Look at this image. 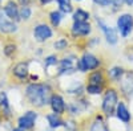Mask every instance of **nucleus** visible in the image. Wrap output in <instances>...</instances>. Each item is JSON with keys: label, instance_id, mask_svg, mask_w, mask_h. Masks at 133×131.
I'll use <instances>...</instances> for the list:
<instances>
[{"label": "nucleus", "instance_id": "nucleus-5", "mask_svg": "<svg viewBox=\"0 0 133 131\" xmlns=\"http://www.w3.org/2000/svg\"><path fill=\"white\" fill-rule=\"evenodd\" d=\"M98 64H100V61L95 56L87 53L81 58V69L83 70H92V69H96L98 66Z\"/></svg>", "mask_w": 133, "mask_h": 131}, {"label": "nucleus", "instance_id": "nucleus-17", "mask_svg": "<svg viewBox=\"0 0 133 131\" xmlns=\"http://www.w3.org/2000/svg\"><path fill=\"white\" fill-rule=\"evenodd\" d=\"M49 17H51V23L55 27H57L60 24V21H61V13L59 12V11H53V12H51Z\"/></svg>", "mask_w": 133, "mask_h": 131}, {"label": "nucleus", "instance_id": "nucleus-30", "mask_svg": "<svg viewBox=\"0 0 133 131\" xmlns=\"http://www.w3.org/2000/svg\"><path fill=\"white\" fill-rule=\"evenodd\" d=\"M123 2H124L125 4H128V5H132V4H133V0H123Z\"/></svg>", "mask_w": 133, "mask_h": 131}, {"label": "nucleus", "instance_id": "nucleus-19", "mask_svg": "<svg viewBox=\"0 0 133 131\" xmlns=\"http://www.w3.org/2000/svg\"><path fill=\"white\" fill-rule=\"evenodd\" d=\"M48 122L51 123L52 127H59V126H61V121H60L59 117H56V114L48 115Z\"/></svg>", "mask_w": 133, "mask_h": 131}, {"label": "nucleus", "instance_id": "nucleus-22", "mask_svg": "<svg viewBox=\"0 0 133 131\" xmlns=\"http://www.w3.org/2000/svg\"><path fill=\"white\" fill-rule=\"evenodd\" d=\"M0 106H3V107H8V102H7V97L4 93H0Z\"/></svg>", "mask_w": 133, "mask_h": 131}, {"label": "nucleus", "instance_id": "nucleus-29", "mask_svg": "<svg viewBox=\"0 0 133 131\" xmlns=\"http://www.w3.org/2000/svg\"><path fill=\"white\" fill-rule=\"evenodd\" d=\"M28 2H29V0H19V3H20V4H23V5H27Z\"/></svg>", "mask_w": 133, "mask_h": 131}, {"label": "nucleus", "instance_id": "nucleus-13", "mask_svg": "<svg viewBox=\"0 0 133 131\" xmlns=\"http://www.w3.org/2000/svg\"><path fill=\"white\" fill-rule=\"evenodd\" d=\"M117 117L121 119V121H124V122H128L129 119H130V115L127 110V107L124 106V103H120L117 106Z\"/></svg>", "mask_w": 133, "mask_h": 131}, {"label": "nucleus", "instance_id": "nucleus-27", "mask_svg": "<svg viewBox=\"0 0 133 131\" xmlns=\"http://www.w3.org/2000/svg\"><path fill=\"white\" fill-rule=\"evenodd\" d=\"M47 64H48V65L56 64V58H55V57H48V58H47Z\"/></svg>", "mask_w": 133, "mask_h": 131}, {"label": "nucleus", "instance_id": "nucleus-21", "mask_svg": "<svg viewBox=\"0 0 133 131\" xmlns=\"http://www.w3.org/2000/svg\"><path fill=\"white\" fill-rule=\"evenodd\" d=\"M87 90H88V93H91V94H98L100 91H101V86L100 85H89Z\"/></svg>", "mask_w": 133, "mask_h": 131}, {"label": "nucleus", "instance_id": "nucleus-10", "mask_svg": "<svg viewBox=\"0 0 133 131\" xmlns=\"http://www.w3.org/2000/svg\"><path fill=\"white\" fill-rule=\"evenodd\" d=\"M97 24L101 27V29H103V32L105 33V37H107V40H108V42H110V44H115L116 41H117V35H116V32L110 28V27H108L104 21H101V20H97Z\"/></svg>", "mask_w": 133, "mask_h": 131}, {"label": "nucleus", "instance_id": "nucleus-7", "mask_svg": "<svg viewBox=\"0 0 133 131\" xmlns=\"http://www.w3.org/2000/svg\"><path fill=\"white\" fill-rule=\"evenodd\" d=\"M33 35H35V37H36L37 41H45L47 38H49L52 36V30L45 24H41V25H37L35 28Z\"/></svg>", "mask_w": 133, "mask_h": 131}, {"label": "nucleus", "instance_id": "nucleus-12", "mask_svg": "<svg viewBox=\"0 0 133 131\" xmlns=\"http://www.w3.org/2000/svg\"><path fill=\"white\" fill-rule=\"evenodd\" d=\"M14 74L19 78H25L28 75V65L24 64V62L17 64L15 66V69H14Z\"/></svg>", "mask_w": 133, "mask_h": 131}, {"label": "nucleus", "instance_id": "nucleus-24", "mask_svg": "<svg viewBox=\"0 0 133 131\" xmlns=\"http://www.w3.org/2000/svg\"><path fill=\"white\" fill-rule=\"evenodd\" d=\"M64 47H66V41L65 40H60V41H57L56 44H55V48L56 49H63Z\"/></svg>", "mask_w": 133, "mask_h": 131}, {"label": "nucleus", "instance_id": "nucleus-25", "mask_svg": "<svg viewBox=\"0 0 133 131\" xmlns=\"http://www.w3.org/2000/svg\"><path fill=\"white\" fill-rule=\"evenodd\" d=\"M93 2L98 5H108L109 4V0H93Z\"/></svg>", "mask_w": 133, "mask_h": 131}, {"label": "nucleus", "instance_id": "nucleus-11", "mask_svg": "<svg viewBox=\"0 0 133 131\" xmlns=\"http://www.w3.org/2000/svg\"><path fill=\"white\" fill-rule=\"evenodd\" d=\"M51 106H52V110L57 114H61L65 109V105H64V101L60 95H52L51 97Z\"/></svg>", "mask_w": 133, "mask_h": 131}, {"label": "nucleus", "instance_id": "nucleus-4", "mask_svg": "<svg viewBox=\"0 0 133 131\" xmlns=\"http://www.w3.org/2000/svg\"><path fill=\"white\" fill-rule=\"evenodd\" d=\"M17 27L14 21H11L9 17L7 15L3 13V11L0 9V32H4V33H12L16 32Z\"/></svg>", "mask_w": 133, "mask_h": 131}, {"label": "nucleus", "instance_id": "nucleus-16", "mask_svg": "<svg viewBox=\"0 0 133 131\" xmlns=\"http://www.w3.org/2000/svg\"><path fill=\"white\" fill-rule=\"evenodd\" d=\"M89 81H91V85H101L103 83V74L100 72H95L93 74H91Z\"/></svg>", "mask_w": 133, "mask_h": 131}, {"label": "nucleus", "instance_id": "nucleus-6", "mask_svg": "<svg viewBox=\"0 0 133 131\" xmlns=\"http://www.w3.org/2000/svg\"><path fill=\"white\" fill-rule=\"evenodd\" d=\"M91 32V25L87 21H75L72 27V33L75 36H87Z\"/></svg>", "mask_w": 133, "mask_h": 131}, {"label": "nucleus", "instance_id": "nucleus-8", "mask_svg": "<svg viewBox=\"0 0 133 131\" xmlns=\"http://www.w3.org/2000/svg\"><path fill=\"white\" fill-rule=\"evenodd\" d=\"M35 121H36V113L28 111L27 114H24L19 119V126L21 128H31L33 126V123H35Z\"/></svg>", "mask_w": 133, "mask_h": 131}, {"label": "nucleus", "instance_id": "nucleus-2", "mask_svg": "<svg viewBox=\"0 0 133 131\" xmlns=\"http://www.w3.org/2000/svg\"><path fill=\"white\" fill-rule=\"evenodd\" d=\"M117 27L121 32L123 36H128L130 33V30L133 28V16L129 13H124L121 15L117 20Z\"/></svg>", "mask_w": 133, "mask_h": 131}, {"label": "nucleus", "instance_id": "nucleus-20", "mask_svg": "<svg viewBox=\"0 0 133 131\" xmlns=\"http://www.w3.org/2000/svg\"><path fill=\"white\" fill-rule=\"evenodd\" d=\"M91 131H108V130H107V127H105L101 122H95V123L92 125Z\"/></svg>", "mask_w": 133, "mask_h": 131}, {"label": "nucleus", "instance_id": "nucleus-1", "mask_svg": "<svg viewBox=\"0 0 133 131\" xmlns=\"http://www.w3.org/2000/svg\"><path fill=\"white\" fill-rule=\"evenodd\" d=\"M27 97L35 106H45L51 102V89L47 85H29L27 87Z\"/></svg>", "mask_w": 133, "mask_h": 131}, {"label": "nucleus", "instance_id": "nucleus-23", "mask_svg": "<svg viewBox=\"0 0 133 131\" xmlns=\"http://www.w3.org/2000/svg\"><path fill=\"white\" fill-rule=\"evenodd\" d=\"M121 69H118V68H116V69H113V70H110V75H112V78H115V80H117L120 75H121Z\"/></svg>", "mask_w": 133, "mask_h": 131}, {"label": "nucleus", "instance_id": "nucleus-28", "mask_svg": "<svg viewBox=\"0 0 133 131\" xmlns=\"http://www.w3.org/2000/svg\"><path fill=\"white\" fill-rule=\"evenodd\" d=\"M51 2H53V0H40L41 4H49Z\"/></svg>", "mask_w": 133, "mask_h": 131}, {"label": "nucleus", "instance_id": "nucleus-9", "mask_svg": "<svg viewBox=\"0 0 133 131\" xmlns=\"http://www.w3.org/2000/svg\"><path fill=\"white\" fill-rule=\"evenodd\" d=\"M4 13L11 19V20H19L20 19V15H19V8H17V4L15 2H8L4 7Z\"/></svg>", "mask_w": 133, "mask_h": 131}, {"label": "nucleus", "instance_id": "nucleus-15", "mask_svg": "<svg viewBox=\"0 0 133 131\" xmlns=\"http://www.w3.org/2000/svg\"><path fill=\"white\" fill-rule=\"evenodd\" d=\"M57 3H59V7L63 12H65V13L72 12L73 8H72V4H71V0H57Z\"/></svg>", "mask_w": 133, "mask_h": 131}, {"label": "nucleus", "instance_id": "nucleus-26", "mask_svg": "<svg viewBox=\"0 0 133 131\" xmlns=\"http://www.w3.org/2000/svg\"><path fill=\"white\" fill-rule=\"evenodd\" d=\"M14 50H15V45H8L5 48V54H11Z\"/></svg>", "mask_w": 133, "mask_h": 131}, {"label": "nucleus", "instance_id": "nucleus-3", "mask_svg": "<svg viewBox=\"0 0 133 131\" xmlns=\"http://www.w3.org/2000/svg\"><path fill=\"white\" fill-rule=\"evenodd\" d=\"M116 103H117V94L115 90H108L105 97H104V102H103V109L104 111L109 115L112 114L115 107H116Z\"/></svg>", "mask_w": 133, "mask_h": 131}, {"label": "nucleus", "instance_id": "nucleus-18", "mask_svg": "<svg viewBox=\"0 0 133 131\" xmlns=\"http://www.w3.org/2000/svg\"><path fill=\"white\" fill-rule=\"evenodd\" d=\"M19 15H20V19L28 20L31 17V8L28 5H23V7H21V9L19 11Z\"/></svg>", "mask_w": 133, "mask_h": 131}, {"label": "nucleus", "instance_id": "nucleus-14", "mask_svg": "<svg viewBox=\"0 0 133 131\" xmlns=\"http://www.w3.org/2000/svg\"><path fill=\"white\" fill-rule=\"evenodd\" d=\"M88 19H89V13L83 11V9H77L73 13V20L75 21H87Z\"/></svg>", "mask_w": 133, "mask_h": 131}, {"label": "nucleus", "instance_id": "nucleus-31", "mask_svg": "<svg viewBox=\"0 0 133 131\" xmlns=\"http://www.w3.org/2000/svg\"><path fill=\"white\" fill-rule=\"evenodd\" d=\"M14 131H23V130H21V128H16V130H14Z\"/></svg>", "mask_w": 133, "mask_h": 131}]
</instances>
